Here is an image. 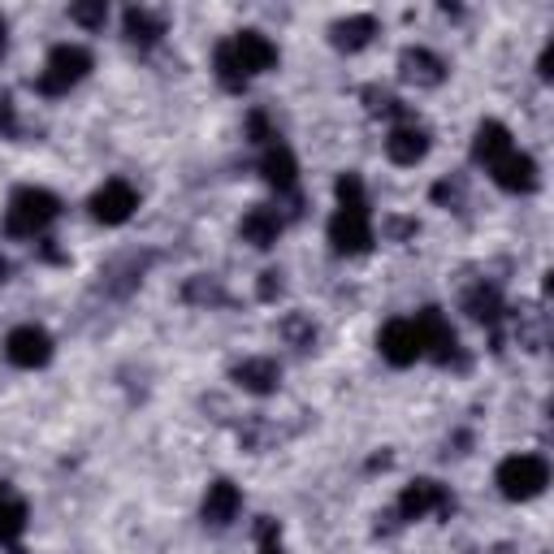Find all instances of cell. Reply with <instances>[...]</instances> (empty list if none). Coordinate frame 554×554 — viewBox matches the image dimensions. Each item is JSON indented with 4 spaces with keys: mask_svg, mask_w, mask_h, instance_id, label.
<instances>
[{
    "mask_svg": "<svg viewBox=\"0 0 554 554\" xmlns=\"http://www.w3.org/2000/svg\"><path fill=\"white\" fill-rule=\"evenodd\" d=\"M511 148H516V143H511V135H507V130L498 126V122H485V126L477 130V161H481L485 169H490L494 161H503Z\"/></svg>",
    "mask_w": 554,
    "mask_h": 554,
    "instance_id": "obj_10",
    "label": "cell"
},
{
    "mask_svg": "<svg viewBox=\"0 0 554 554\" xmlns=\"http://www.w3.org/2000/svg\"><path fill=\"white\" fill-rule=\"evenodd\" d=\"M87 70H91L87 48H78V44H61V48H52V57H48V65H44V74H39V91H48V96H57V91H70Z\"/></svg>",
    "mask_w": 554,
    "mask_h": 554,
    "instance_id": "obj_3",
    "label": "cell"
},
{
    "mask_svg": "<svg viewBox=\"0 0 554 554\" xmlns=\"http://www.w3.org/2000/svg\"><path fill=\"white\" fill-rule=\"evenodd\" d=\"M265 554H282V550H277V546H265Z\"/></svg>",
    "mask_w": 554,
    "mask_h": 554,
    "instance_id": "obj_21",
    "label": "cell"
},
{
    "mask_svg": "<svg viewBox=\"0 0 554 554\" xmlns=\"http://www.w3.org/2000/svg\"><path fill=\"white\" fill-rule=\"evenodd\" d=\"M0 273H5V260H0Z\"/></svg>",
    "mask_w": 554,
    "mask_h": 554,
    "instance_id": "obj_23",
    "label": "cell"
},
{
    "mask_svg": "<svg viewBox=\"0 0 554 554\" xmlns=\"http://www.w3.org/2000/svg\"><path fill=\"white\" fill-rule=\"evenodd\" d=\"M239 381L247 390H273V381H277V364L273 360H247L239 368Z\"/></svg>",
    "mask_w": 554,
    "mask_h": 554,
    "instance_id": "obj_15",
    "label": "cell"
},
{
    "mask_svg": "<svg viewBox=\"0 0 554 554\" xmlns=\"http://www.w3.org/2000/svg\"><path fill=\"white\" fill-rule=\"evenodd\" d=\"M5 355L18 368H35V364H48V355H52V342L44 329H35V325H22V329H13V334L5 338Z\"/></svg>",
    "mask_w": 554,
    "mask_h": 554,
    "instance_id": "obj_7",
    "label": "cell"
},
{
    "mask_svg": "<svg viewBox=\"0 0 554 554\" xmlns=\"http://www.w3.org/2000/svg\"><path fill=\"white\" fill-rule=\"evenodd\" d=\"M239 490H234L230 481H217V485H208V498H204V516L213 520V524H226L234 520V511H239Z\"/></svg>",
    "mask_w": 554,
    "mask_h": 554,
    "instance_id": "obj_11",
    "label": "cell"
},
{
    "mask_svg": "<svg viewBox=\"0 0 554 554\" xmlns=\"http://www.w3.org/2000/svg\"><path fill=\"white\" fill-rule=\"evenodd\" d=\"M381 355H386L390 364H412L425 355V338H420V325L416 316L412 321H390L381 329Z\"/></svg>",
    "mask_w": 554,
    "mask_h": 554,
    "instance_id": "obj_4",
    "label": "cell"
},
{
    "mask_svg": "<svg viewBox=\"0 0 554 554\" xmlns=\"http://www.w3.org/2000/svg\"><path fill=\"white\" fill-rule=\"evenodd\" d=\"M126 31H130V39H156V35H161V22H156L148 9H130L126 13Z\"/></svg>",
    "mask_w": 554,
    "mask_h": 554,
    "instance_id": "obj_19",
    "label": "cell"
},
{
    "mask_svg": "<svg viewBox=\"0 0 554 554\" xmlns=\"http://www.w3.org/2000/svg\"><path fill=\"white\" fill-rule=\"evenodd\" d=\"M57 217V200L39 187H22L5 208V230L13 239H35L48 230V221Z\"/></svg>",
    "mask_w": 554,
    "mask_h": 554,
    "instance_id": "obj_1",
    "label": "cell"
},
{
    "mask_svg": "<svg viewBox=\"0 0 554 554\" xmlns=\"http://www.w3.org/2000/svg\"><path fill=\"white\" fill-rule=\"evenodd\" d=\"M277 230H282V221H277V213H269V208H256V213L243 217V234H247V243H256V247H269L277 239Z\"/></svg>",
    "mask_w": 554,
    "mask_h": 554,
    "instance_id": "obj_13",
    "label": "cell"
},
{
    "mask_svg": "<svg viewBox=\"0 0 554 554\" xmlns=\"http://www.w3.org/2000/svg\"><path fill=\"white\" fill-rule=\"evenodd\" d=\"M550 481V468L542 455H511L503 468H498V490L507 498H533L542 494Z\"/></svg>",
    "mask_w": 554,
    "mask_h": 554,
    "instance_id": "obj_2",
    "label": "cell"
},
{
    "mask_svg": "<svg viewBox=\"0 0 554 554\" xmlns=\"http://www.w3.org/2000/svg\"><path fill=\"white\" fill-rule=\"evenodd\" d=\"M407 74L420 78V83H438V78H442V61L433 57V52L416 48V52H407Z\"/></svg>",
    "mask_w": 554,
    "mask_h": 554,
    "instance_id": "obj_16",
    "label": "cell"
},
{
    "mask_svg": "<svg viewBox=\"0 0 554 554\" xmlns=\"http://www.w3.org/2000/svg\"><path fill=\"white\" fill-rule=\"evenodd\" d=\"M0 44H5V22H0Z\"/></svg>",
    "mask_w": 554,
    "mask_h": 554,
    "instance_id": "obj_22",
    "label": "cell"
},
{
    "mask_svg": "<svg viewBox=\"0 0 554 554\" xmlns=\"http://www.w3.org/2000/svg\"><path fill=\"white\" fill-rule=\"evenodd\" d=\"M265 178L273 182L277 191H290V187H295V156H290L282 143H273V148L265 152Z\"/></svg>",
    "mask_w": 554,
    "mask_h": 554,
    "instance_id": "obj_12",
    "label": "cell"
},
{
    "mask_svg": "<svg viewBox=\"0 0 554 554\" xmlns=\"http://www.w3.org/2000/svg\"><path fill=\"white\" fill-rule=\"evenodd\" d=\"M226 48H230V57H234V65H239V74H243V78H247V74L269 70V65L277 61V48H273L260 31H243V35H234Z\"/></svg>",
    "mask_w": 554,
    "mask_h": 554,
    "instance_id": "obj_6",
    "label": "cell"
},
{
    "mask_svg": "<svg viewBox=\"0 0 554 554\" xmlns=\"http://www.w3.org/2000/svg\"><path fill=\"white\" fill-rule=\"evenodd\" d=\"M22 524H26V511L22 503H13V498L0 490V537H13V533H22Z\"/></svg>",
    "mask_w": 554,
    "mask_h": 554,
    "instance_id": "obj_18",
    "label": "cell"
},
{
    "mask_svg": "<svg viewBox=\"0 0 554 554\" xmlns=\"http://www.w3.org/2000/svg\"><path fill=\"white\" fill-rule=\"evenodd\" d=\"M70 18H74V22H83V26H104L109 9H104V5H74V9H70Z\"/></svg>",
    "mask_w": 554,
    "mask_h": 554,
    "instance_id": "obj_20",
    "label": "cell"
},
{
    "mask_svg": "<svg viewBox=\"0 0 554 554\" xmlns=\"http://www.w3.org/2000/svg\"><path fill=\"white\" fill-rule=\"evenodd\" d=\"M442 503V490L433 481H416V485H407V494H403V516L407 520H416V516H425L429 507H438Z\"/></svg>",
    "mask_w": 554,
    "mask_h": 554,
    "instance_id": "obj_14",
    "label": "cell"
},
{
    "mask_svg": "<svg viewBox=\"0 0 554 554\" xmlns=\"http://www.w3.org/2000/svg\"><path fill=\"white\" fill-rule=\"evenodd\" d=\"M490 174H494L498 187H507V191H529L533 182H537V169H533V161L520 148H511L503 161H494Z\"/></svg>",
    "mask_w": 554,
    "mask_h": 554,
    "instance_id": "obj_8",
    "label": "cell"
},
{
    "mask_svg": "<svg viewBox=\"0 0 554 554\" xmlns=\"http://www.w3.org/2000/svg\"><path fill=\"white\" fill-rule=\"evenodd\" d=\"M373 31H377V22H373V18H351V22H342V26H338V44H342V48H364Z\"/></svg>",
    "mask_w": 554,
    "mask_h": 554,
    "instance_id": "obj_17",
    "label": "cell"
},
{
    "mask_svg": "<svg viewBox=\"0 0 554 554\" xmlns=\"http://www.w3.org/2000/svg\"><path fill=\"white\" fill-rule=\"evenodd\" d=\"M135 208H139V200H135V191H130V182H122V178L104 182V187L91 195V213H96L104 226H122Z\"/></svg>",
    "mask_w": 554,
    "mask_h": 554,
    "instance_id": "obj_5",
    "label": "cell"
},
{
    "mask_svg": "<svg viewBox=\"0 0 554 554\" xmlns=\"http://www.w3.org/2000/svg\"><path fill=\"white\" fill-rule=\"evenodd\" d=\"M386 152H390L394 165H416L420 156L429 152V139H425V130H416V126H399L386 139Z\"/></svg>",
    "mask_w": 554,
    "mask_h": 554,
    "instance_id": "obj_9",
    "label": "cell"
}]
</instances>
